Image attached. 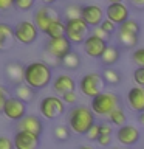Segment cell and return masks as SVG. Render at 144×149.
I'll use <instances>...</instances> for the list:
<instances>
[{"instance_id":"obj_34","label":"cell","mask_w":144,"mask_h":149,"mask_svg":"<svg viewBox=\"0 0 144 149\" xmlns=\"http://www.w3.org/2000/svg\"><path fill=\"white\" fill-rule=\"evenodd\" d=\"M60 98H62L64 102H65V104H68V106H74V104L78 102V93L74 92V90L62 93V95H60Z\"/></svg>"},{"instance_id":"obj_38","label":"cell","mask_w":144,"mask_h":149,"mask_svg":"<svg viewBox=\"0 0 144 149\" xmlns=\"http://www.w3.org/2000/svg\"><path fill=\"white\" fill-rule=\"evenodd\" d=\"M11 96L9 95V90H8V87H5V86H0V113H2V110H3V106H5V102H6V100Z\"/></svg>"},{"instance_id":"obj_41","label":"cell","mask_w":144,"mask_h":149,"mask_svg":"<svg viewBox=\"0 0 144 149\" xmlns=\"http://www.w3.org/2000/svg\"><path fill=\"white\" fill-rule=\"evenodd\" d=\"M99 130H101V135H111L113 134V124L111 123H101L99 124Z\"/></svg>"},{"instance_id":"obj_46","label":"cell","mask_w":144,"mask_h":149,"mask_svg":"<svg viewBox=\"0 0 144 149\" xmlns=\"http://www.w3.org/2000/svg\"><path fill=\"white\" fill-rule=\"evenodd\" d=\"M78 149H95V148H91V146H88V144H81Z\"/></svg>"},{"instance_id":"obj_39","label":"cell","mask_w":144,"mask_h":149,"mask_svg":"<svg viewBox=\"0 0 144 149\" xmlns=\"http://www.w3.org/2000/svg\"><path fill=\"white\" fill-rule=\"evenodd\" d=\"M0 149H14V141L9 137L0 135Z\"/></svg>"},{"instance_id":"obj_8","label":"cell","mask_w":144,"mask_h":149,"mask_svg":"<svg viewBox=\"0 0 144 149\" xmlns=\"http://www.w3.org/2000/svg\"><path fill=\"white\" fill-rule=\"evenodd\" d=\"M39 28L34 23V20H19L14 25V36L16 40L22 45H31L34 44L39 37Z\"/></svg>"},{"instance_id":"obj_33","label":"cell","mask_w":144,"mask_h":149,"mask_svg":"<svg viewBox=\"0 0 144 149\" xmlns=\"http://www.w3.org/2000/svg\"><path fill=\"white\" fill-rule=\"evenodd\" d=\"M133 81L136 86H141L144 87V67L143 65H138L133 72Z\"/></svg>"},{"instance_id":"obj_24","label":"cell","mask_w":144,"mask_h":149,"mask_svg":"<svg viewBox=\"0 0 144 149\" xmlns=\"http://www.w3.org/2000/svg\"><path fill=\"white\" fill-rule=\"evenodd\" d=\"M46 37H59V36H65V20H62V17L57 16L56 19L51 20L48 28L45 30Z\"/></svg>"},{"instance_id":"obj_27","label":"cell","mask_w":144,"mask_h":149,"mask_svg":"<svg viewBox=\"0 0 144 149\" xmlns=\"http://www.w3.org/2000/svg\"><path fill=\"white\" fill-rule=\"evenodd\" d=\"M109 123H111L113 126H118V127H121V126H124L125 123H127V115H125V112L119 107H116L115 110H111L109 113Z\"/></svg>"},{"instance_id":"obj_16","label":"cell","mask_w":144,"mask_h":149,"mask_svg":"<svg viewBox=\"0 0 144 149\" xmlns=\"http://www.w3.org/2000/svg\"><path fill=\"white\" fill-rule=\"evenodd\" d=\"M129 6L124 2L118 3H109V6L105 8V17L113 20L116 25H121L123 22H125L129 19Z\"/></svg>"},{"instance_id":"obj_10","label":"cell","mask_w":144,"mask_h":149,"mask_svg":"<svg viewBox=\"0 0 144 149\" xmlns=\"http://www.w3.org/2000/svg\"><path fill=\"white\" fill-rule=\"evenodd\" d=\"M3 73H5V79H6L8 84L12 87L25 82V65L20 64L19 61H11V62H8L3 68Z\"/></svg>"},{"instance_id":"obj_30","label":"cell","mask_w":144,"mask_h":149,"mask_svg":"<svg viewBox=\"0 0 144 149\" xmlns=\"http://www.w3.org/2000/svg\"><path fill=\"white\" fill-rule=\"evenodd\" d=\"M119 30L121 31H127V33H133V34H139V33H141V26H139V23L135 20V19L129 17L127 20L119 25Z\"/></svg>"},{"instance_id":"obj_5","label":"cell","mask_w":144,"mask_h":149,"mask_svg":"<svg viewBox=\"0 0 144 149\" xmlns=\"http://www.w3.org/2000/svg\"><path fill=\"white\" fill-rule=\"evenodd\" d=\"M91 33V26L82 17L65 20V36L73 45H82L87 36Z\"/></svg>"},{"instance_id":"obj_45","label":"cell","mask_w":144,"mask_h":149,"mask_svg":"<svg viewBox=\"0 0 144 149\" xmlns=\"http://www.w3.org/2000/svg\"><path fill=\"white\" fill-rule=\"evenodd\" d=\"M56 2H57V0H40L42 5H50V6H51L53 3H56Z\"/></svg>"},{"instance_id":"obj_29","label":"cell","mask_w":144,"mask_h":149,"mask_svg":"<svg viewBox=\"0 0 144 149\" xmlns=\"http://www.w3.org/2000/svg\"><path fill=\"white\" fill-rule=\"evenodd\" d=\"M53 135L57 141H68L70 135H71V129H70L68 126H54Z\"/></svg>"},{"instance_id":"obj_28","label":"cell","mask_w":144,"mask_h":149,"mask_svg":"<svg viewBox=\"0 0 144 149\" xmlns=\"http://www.w3.org/2000/svg\"><path fill=\"white\" fill-rule=\"evenodd\" d=\"M82 17V6L78 3H70L64 8V19L68 20V19H78Z\"/></svg>"},{"instance_id":"obj_26","label":"cell","mask_w":144,"mask_h":149,"mask_svg":"<svg viewBox=\"0 0 144 149\" xmlns=\"http://www.w3.org/2000/svg\"><path fill=\"white\" fill-rule=\"evenodd\" d=\"M101 74H102V78H104L105 84H109V86H118V84H121V81H123L121 72L113 68V67H104Z\"/></svg>"},{"instance_id":"obj_23","label":"cell","mask_w":144,"mask_h":149,"mask_svg":"<svg viewBox=\"0 0 144 149\" xmlns=\"http://www.w3.org/2000/svg\"><path fill=\"white\" fill-rule=\"evenodd\" d=\"M34 95H36V90L33 87H30L26 82H22L19 86L14 87V96H17L19 100H22L23 102H31L34 100Z\"/></svg>"},{"instance_id":"obj_42","label":"cell","mask_w":144,"mask_h":149,"mask_svg":"<svg viewBox=\"0 0 144 149\" xmlns=\"http://www.w3.org/2000/svg\"><path fill=\"white\" fill-rule=\"evenodd\" d=\"M96 141H98V144H99V146L105 148V146H109V144L111 143V135H99Z\"/></svg>"},{"instance_id":"obj_18","label":"cell","mask_w":144,"mask_h":149,"mask_svg":"<svg viewBox=\"0 0 144 149\" xmlns=\"http://www.w3.org/2000/svg\"><path fill=\"white\" fill-rule=\"evenodd\" d=\"M16 36H14V26L6 22H0V53L11 50L16 44Z\"/></svg>"},{"instance_id":"obj_3","label":"cell","mask_w":144,"mask_h":149,"mask_svg":"<svg viewBox=\"0 0 144 149\" xmlns=\"http://www.w3.org/2000/svg\"><path fill=\"white\" fill-rule=\"evenodd\" d=\"M44 56L45 61L50 59L53 64H59V61L64 58L68 51L73 50V44L68 40L67 36H59V37H48L44 44Z\"/></svg>"},{"instance_id":"obj_6","label":"cell","mask_w":144,"mask_h":149,"mask_svg":"<svg viewBox=\"0 0 144 149\" xmlns=\"http://www.w3.org/2000/svg\"><path fill=\"white\" fill-rule=\"evenodd\" d=\"M65 102L59 95L44 96L39 102V112L46 120H56L65 113Z\"/></svg>"},{"instance_id":"obj_48","label":"cell","mask_w":144,"mask_h":149,"mask_svg":"<svg viewBox=\"0 0 144 149\" xmlns=\"http://www.w3.org/2000/svg\"><path fill=\"white\" fill-rule=\"evenodd\" d=\"M121 149H129V146H125V148H121Z\"/></svg>"},{"instance_id":"obj_44","label":"cell","mask_w":144,"mask_h":149,"mask_svg":"<svg viewBox=\"0 0 144 149\" xmlns=\"http://www.w3.org/2000/svg\"><path fill=\"white\" fill-rule=\"evenodd\" d=\"M138 123L141 126H144V112H139L138 113Z\"/></svg>"},{"instance_id":"obj_21","label":"cell","mask_w":144,"mask_h":149,"mask_svg":"<svg viewBox=\"0 0 144 149\" xmlns=\"http://www.w3.org/2000/svg\"><path fill=\"white\" fill-rule=\"evenodd\" d=\"M121 58V50H119V47H116V45H107L105 47V50H104V53L101 54V64L104 65V67H113V65L119 61Z\"/></svg>"},{"instance_id":"obj_11","label":"cell","mask_w":144,"mask_h":149,"mask_svg":"<svg viewBox=\"0 0 144 149\" xmlns=\"http://www.w3.org/2000/svg\"><path fill=\"white\" fill-rule=\"evenodd\" d=\"M14 149H39L40 137L26 130H17L14 134Z\"/></svg>"},{"instance_id":"obj_12","label":"cell","mask_w":144,"mask_h":149,"mask_svg":"<svg viewBox=\"0 0 144 149\" xmlns=\"http://www.w3.org/2000/svg\"><path fill=\"white\" fill-rule=\"evenodd\" d=\"M59 14L57 11H54L50 5H40L39 8H36L34 11V23L37 25L40 33H45V30L48 28L53 19H56Z\"/></svg>"},{"instance_id":"obj_15","label":"cell","mask_w":144,"mask_h":149,"mask_svg":"<svg viewBox=\"0 0 144 149\" xmlns=\"http://www.w3.org/2000/svg\"><path fill=\"white\" fill-rule=\"evenodd\" d=\"M82 19L91 28L101 25V22L105 19V9H102L99 5H84L82 6Z\"/></svg>"},{"instance_id":"obj_17","label":"cell","mask_w":144,"mask_h":149,"mask_svg":"<svg viewBox=\"0 0 144 149\" xmlns=\"http://www.w3.org/2000/svg\"><path fill=\"white\" fill-rule=\"evenodd\" d=\"M17 130H26L40 137L44 132V123L37 115H25L22 120L17 121Z\"/></svg>"},{"instance_id":"obj_31","label":"cell","mask_w":144,"mask_h":149,"mask_svg":"<svg viewBox=\"0 0 144 149\" xmlns=\"http://www.w3.org/2000/svg\"><path fill=\"white\" fill-rule=\"evenodd\" d=\"M36 0H14V8L17 11H31Z\"/></svg>"},{"instance_id":"obj_19","label":"cell","mask_w":144,"mask_h":149,"mask_svg":"<svg viewBox=\"0 0 144 149\" xmlns=\"http://www.w3.org/2000/svg\"><path fill=\"white\" fill-rule=\"evenodd\" d=\"M127 104L133 112H144V87L136 86L127 92Z\"/></svg>"},{"instance_id":"obj_13","label":"cell","mask_w":144,"mask_h":149,"mask_svg":"<svg viewBox=\"0 0 144 149\" xmlns=\"http://www.w3.org/2000/svg\"><path fill=\"white\" fill-rule=\"evenodd\" d=\"M107 45H109V42H107V40L99 39L98 36L91 34V33L87 36V39L84 40V44H82L85 54L90 56V58H93V59H99L101 54L104 53V50H105Z\"/></svg>"},{"instance_id":"obj_40","label":"cell","mask_w":144,"mask_h":149,"mask_svg":"<svg viewBox=\"0 0 144 149\" xmlns=\"http://www.w3.org/2000/svg\"><path fill=\"white\" fill-rule=\"evenodd\" d=\"M14 8V0H0V13H8Z\"/></svg>"},{"instance_id":"obj_14","label":"cell","mask_w":144,"mask_h":149,"mask_svg":"<svg viewBox=\"0 0 144 149\" xmlns=\"http://www.w3.org/2000/svg\"><path fill=\"white\" fill-rule=\"evenodd\" d=\"M139 137H141V134H139L138 127H135L132 124H127V123L124 126H121V127H118V130H116V138L124 146H133V144H136L139 141Z\"/></svg>"},{"instance_id":"obj_22","label":"cell","mask_w":144,"mask_h":149,"mask_svg":"<svg viewBox=\"0 0 144 149\" xmlns=\"http://www.w3.org/2000/svg\"><path fill=\"white\" fill-rule=\"evenodd\" d=\"M59 65L65 70L74 72V70H78L79 67H81V56H79V53H76L74 50H71L59 61Z\"/></svg>"},{"instance_id":"obj_36","label":"cell","mask_w":144,"mask_h":149,"mask_svg":"<svg viewBox=\"0 0 144 149\" xmlns=\"http://www.w3.org/2000/svg\"><path fill=\"white\" fill-rule=\"evenodd\" d=\"M132 61L136 65H143L144 67V47L143 48H136V50H133V53H132Z\"/></svg>"},{"instance_id":"obj_4","label":"cell","mask_w":144,"mask_h":149,"mask_svg":"<svg viewBox=\"0 0 144 149\" xmlns=\"http://www.w3.org/2000/svg\"><path fill=\"white\" fill-rule=\"evenodd\" d=\"M121 106V100L115 92H101L99 95L91 98L90 107L98 116H109L111 110Z\"/></svg>"},{"instance_id":"obj_35","label":"cell","mask_w":144,"mask_h":149,"mask_svg":"<svg viewBox=\"0 0 144 149\" xmlns=\"http://www.w3.org/2000/svg\"><path fill=\"white\" fill-rule=\"evenodd\" d=\"M99 135H101L99 124H98V123H95V124H93L90 129L87 130V134H85V138H87V140H90V141H96Z\"/></svg>"},{"instance_id":"obj_49","label":"cell","mask_w":144,"mask_h":149,"mask_svg":"<svg viewBox=\"0 0 144 149\" xmlns=\"http://www.w3.org/2000/svg\"><path fill=\"white\" fill-rule=\"evenodd\" d=\"M111 149H119V148H111Z\"/></svg>"},{"instance_id":"obj_2","label":"cell","mask_w":144,"mask_h":149,"mask_svg":"<svg viewBox=\"0 0 144 149\" xmlns=\"http://www.w3.org/2000/svg\"><path fill=\"white\" fill-rule=\"evenodd\" d=\"M95 112L88 106H74L68 115V127L78 135H85L95 124Z\"/></svg>"},{"instance_id":"obj_1","label":"cell","mask_w":144,"mask_h":149,"mask_svg":"<svg viewBox=\"0 0 144 149\" xmlns=\"http://www.w3.org/2000/svg\"><path fill=\"white\" fill-rule=\"evenodd\" d=\"M25 82L34 90H42L53 82V68L45 61H33L25 65Z\"/></svg>"},{"instance_id":"obj_9","label":"cell","mask_w":144,"mask_h":149,"mask_svg":"<svg viewBox=\"0 0 144 149\" xmlns=\"http://www.w3.org/2000/svg\"><path fill=\"white\" fill-rule=\"evenodd\" d=\"M2 113L11 121H19L26 115V102L19 100L17 96H9L3 106Z\"/></svg>"},{"instance_id":"obj_20","label":"cell","mask_w":144,"mask_h":149,"mask_svg":"<svg viewBox=\"0 0 144 149\" xmlns=\"http://www.w3.org/2000/svg\"><path fill=\"white\" fill-rule=\"evenodd\" d=\"M51 87H53L54 93L62 95V93H65V92L76 90V81H74L73 76H70V74H59V76H56L53 79Z\"/></svg>"},{"instance_id":"obj_32","label":"cell","mask_w":144,"mask_h":149,"mask_svg":"<svg viewBox=\"0 0 144 149\" xmlns=\"http://www.w3.org/2000/svg\"><path fill=\"white\" fill-rule=\"evenodd\" d=\"M101 28H104V30L109 33V34L111 36V34H115L116 31H118V25L113 22V20H110V19H104V20L101 22Z\"/></svg>"},{"instance_id":"obj_37","label":"cell","mask_w":144,"mask_h":149,"mask_svg":"<svg viewBox=\"0 0 144 149\" xmlns=\"http://www.w3.org/2000/svg\"><path fill=\"white\" fill-rule=\"evenodd\" d=\"M91 34H95V36L99 37V39H104V40H107V42H109V39H110V34L104 30V28H101V25L93 26V28H91Z\"/></svg>"},{"instance_id":"obj_7","label":"cell","mask_w":144,"mask_h":149,"mask_svg":"<svg viewBox=\"0 0 144 149\" xmlns=\"http://www.w3.org/2000/svg\"><path fill=\"white\" fill-rule=\"evenodd\" d=\"M104 88L105 81L101 73H87L79 79V90L87 98H95L101 92H104Z\"/></svg>"},{"instance_id":"obj_43","label":"cell","mask_w":144,"mask_h":149,"mask_svg":"<svg viewBox=\"0 0 144 149\" xmlns=\"http://www.w3.org/2000/svg\"><path fill=\"white\" fill-rule=\"evenodd\" d=\"M129 3L136 9H144V0H129Z\"/></svg>"},{"instance_id":"obj_47","label":"cell","mask_w":144,"mask_h":149,"mask_svg":"<svg viewBox=\"0 0 144 149\" xmlns=\"http://www.w3.org/2000/svg\"><path fill=\"white\" fill-rule=\"evenodd\" d=\"M118 2H123V0H109V3H118Z\"/></svg>"},{"instance_id":"obj_25","label":"cell","mask_w":144,"mask_h":149,"mask_svg":"<svg viewBox=\"0 0 144 149\" xmlns=\"http://www.w3.org/2000/svg\"><path fill=\"white\" fill-rule=\"evenodd\" d=\"M139 34H133V33H127V31H118V42L123 48H136L138 40H139Z\"/></svg>"}]
</instances>
